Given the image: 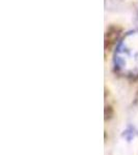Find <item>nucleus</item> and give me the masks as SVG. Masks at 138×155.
<instances>
[{"label": "nucleus", "instance_id": "f03ea898", "mask_svg": "<svg viewBox=\"0 0 138 155\" xmlns=\"http://www.w3.org/2000/svg\"><path fill=\"white\" fill-rule=\"evenodd\" d=\"M138 136V130L135 126L133 125H129L122 131V137L126 140L127 142H131Z\"/></svg>", "mask_w": 138, "mask_h": 155}, {"label": "nucleus", "instance_id": "f257e3e1", "mask_svg": "<svg viewBox=\"0 0 138 155\" xmlns=\"http://www.w3.org/2000/svg\"><path fill=\"white\" fill-rule=\"evenodd\" d=\"M113 63L120 76L138 78V30L122 37L115 50Z\"/></svg>", "mask_w": 138, "mask_h": 155}]
</instances>
